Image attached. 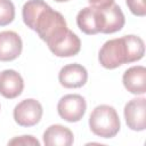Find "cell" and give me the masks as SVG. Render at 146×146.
I'll list each match as a JSON object with an SVG mask.
<instances>
[{"instance_id":"ac0fdd59","label":"cell","mask_w":146,"mask_h":146,"mask_svg":"<svg viewBox=\"0 0 146 146\" xmlns=\"http://www.w3.org/2000/svg\"><path fill=\"white\" fill-rule=\"evenodd\" d=\"M88 2L95 7H105L114 3V0H88Z\"/></svg>"},{"instance_id":"3957f363","label":"cell","mask_w":146,"mask_h":146,"mask_svg":"<svg viewBox=\"0 0 146 146\" xmlns=\"http://www.w3.org/2000/svg\"><path fill=\"white\" fill-rule=\"evenodd\" d=\"M89 127L94 135L102 138H113L121 128L116 110L111 105L96 106L89 116Z\"/></svg>"},{"instance_id":"9a60e30c","label":"cell","mask_w":146,"mask_h":146,"mask_svg":"<svg viewBox=\"0 0 146 146\" xmlns=\"http://www.w3.org/2000/svg\"><path fill=\"white\" fill-rule=\"evenodd\" d=\"M15 18V6L11 0H0V26L10 24Z\"/></svg>"},{"instance_id":"e0dca14e","label":"cell","mask_w":146,"mask_h":146,"mask_svg":"<svg viewBox=\"0 0 146 146\" xmlns=\"http://www.w3.org/2000/svg\"><path fill=\"white\" fill-rule=\"evenodd\" d=\"M8 145H35V146H39L40 141L36 138H34L33 136L24 135V136L13 138L11 140L8 141Z\"/></svg>"},{"instance_id":"4fadbf2b","label":"cell","mask_w":146,"mask_h":146,"mask_svg":"<svg viewBox=\"0 0 146 146\" xmlns=\"http://www.w3.org/2000/svg\"><path fill=\"white\" fill-rule=\"evenodd\" d=\"M73 141V132L62 124H52L43 132V143L46 146H71Z\"/></svg>"},{"instance_id":"8992f818","label":"cell","mask_w":146,"mask_h":146,"mask_svg":"<svg viewBox=\"0 0 146 146\" xmlns=\"http://www.w3.org/2000/svg\"><path fill=\"white\" fill-rule=\"evenodd\" d=\"M87 110L86 99L78 94H68L63 96L57 104V112L59 116L67 122L80 121Z\"/></svg>"},{"instance_id":"9c48e42d","label":"cell","mask_w":146,"mask_h":146,"mask_svg":"<svg viewBox=\"0 0 146 146\" xmlns=\"http://www.w3.org/2000/svg\"><path fill=\"white\" fill-rule=\"evenodd\" d=\"M23 49L21 36L14 31L0 32V60L11 62L16 59Z\"/></svg>"},{"instance_id":"8fae6325","label":"cell","mask_w":146,"mask_h":146,"mask_svg":"<svg viewBox=\"0 0 146 146\" xmlns=\"http://www.w3.org/2000/svg\"><path fill=\"white\" fill-rule=\"evenodd\" d=\"M48 48L57 57H72L79 54L81 49V41L75 33L68 30L65 35L48 46Z\"/></svg>"},{"instance_id":"5b68a950","label":"cell","mask_w":146,"mask_h":146,"mask_svg":"<svg viewBox=\"0 0 146 146\" xmlns=\"http://www.w3.org/2000/svg\"><path fill=\"white\" fill-rule=\"evenodd\" d=\"M42 113L43 110L40 102L33 98H27L23 99L15 106L13 115L18 125L30 128L40 122Z\"/></svg>"},{"instance_id":"2e32d148","label":"cell","mask_w":146,"mask_h":146,"mask_svg":"<svg viewBox=\"0 0 146 146\" xmlns=\"http://www.w3.org/2000/svg\"><path fill=\"white\" fill-rule=\"evenodd\" d=\"M129 10L136 16H145L146 15V5L145 0H125Z\"/></svg>"},{"instance_id":"7a4b0ae2","label":"cell","mask_w":146,"mask_h":146,"mask_svg":"<svg viewBox=\"0 0 146 146\" xmlns=\"http://www.w3.org/2000/svg\"><path fill=\"white\" fill-rule=\"evenodd\" d=\"M145 54V43L141 38L128 34L106 41L98 52L100 65L107 70H114L123 64L140 60Z\"/></svg>"},{"instance_id":"ba28073f","label":"cell","mask_w":146,"mask_h":146,"mask_svg":"<svg viewBox=\"0 0 146 146\" xmlns=\"http://www.w3.org/2000/svg\"><path fill=\"white\" fill-rule=\"evenodd\" d=\"M88 72L84 66L78 63L63 66L58 73V81L64 88H80L86 84Z\"/></svg>"},{"instance_id":"d6986e66","label":"cell","mask_w":146,"mask_h":146,"mask_svg":"<svg viewBox=\"0 0 146 146\" xmlns=\"http://www.w3.org/2000/svg\"><path fill=\"white\" fill-rule=\"evenodd\" d=\"M55 1H57V2H65V1H68V0H55Z\"/></svg>"},{"instance_id":"7c38bea8","label":"cell","mask_w":146,"mask_h":146,"mask_svg":"<svg viewBox=\"0 0 146 146\" xmlns=\"http://www.w3.org/2000/svg\"><path fill=\"white\" fill-rule=\"evenodd\" d=\"M124 88L133 95H144L146 92V68L141 65L128 68L122 76Z\"/></svg>"},{"instance_id":"52a82bcc","label":"cell","mask_w":146,"mask_h":146,"mask_svg":"<svg viewBox=\"0 0 146 146\" xmlns=\"http://www.w3.org/2000/svg\"><path fill=\"white\" fill-rule=\"evenodd\" d=\"M124 119L128 128L133 131H144L146 128V99L137 97L124 106Z\"/></svg>"},{"instance_id":"5bb4252c","label":"cell","mask_w":146,"mask_h":146,"mask_svg":"<svg viewBox=\"0 0 146 146\" xmlns=\"http://www.w3.org/2000/svg\"><path fill=\"white\" fill-rule=\"evenodd\" d=\"M76 24L78 27L88 35L99 33L97 8L95 6H89L81 9L76 15Z\"/></svg>"},{"instance_id":"6da1fadb","label":"cell","mask_w":146,"mask_h":146,"mask_svg":"<svg viewBox=\"0 0 146 146\" xmlns=\"http://www.w3.org/2000/svg\"><path fill=\"white\" fill-rule=\"evenodd\" d=\"M23 22L35 31L48 46L59 40L68 31L64 16L43 0H29L22 9Z\"/></svg>"},{"instance_id":"277c9868","label":"cell","mask_w":146,"mask_h":146,"mask_svg":"<svg viewBox=\"0 0 146 146\" xmlns=\"http://www.w3.org/2000/svg\"><path fill=\"white\" fill-rule=\"evenodd\" d=\"M98 16V30L100 33H115L124 26L125 18L123 11L116 3L105 7H96Z\"/></svg>"},{"instance_id":"30bf717a","label":"cell","mask_w":146,"mask_h":146,"mask_svg":"<svg viewBox=\"0 0 146 146\" xmlns=\"http://www.w3.org/2000/svg\"><path fill=\"white\" fill-rule=\"evenodd\" d=\"M24 89L23 78L15 70H5L0 72V95L7 99L18 97Z\"/></svg>"}]
</instances>
